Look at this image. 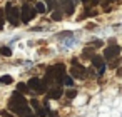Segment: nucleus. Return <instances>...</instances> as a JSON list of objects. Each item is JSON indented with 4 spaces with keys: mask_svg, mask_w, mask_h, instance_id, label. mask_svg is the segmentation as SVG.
Listing matches in <instances>:
<instances>
[{
    "mask_svg": "<svg viewBox=\"0 0 122 117\" xmlns=\"http://www.w3.org/2000/svg\"><path fill=\"white\" fill-rule=\"evenodd\" d=\"M9 109H10L12 114H15V115H19V117H37L35 114L30 112L29 102L25 100V97H24L20 92H17V90L12 94V97H10V100H9Z\"/></svg>",
    "mask_w": 122,
    "mask_h": 117,
    "instance_id": "obj_1",
    "label": "nucleus"
},
{
    "mask_svg": "<svg viewBox=\"0 0 122 117\" xmlns=\"http://www.w3.org/2000/svg\"><path fill=\"white\" fill-rule=\"evenodd\" d=\"M5 17H7V20H9L14 27H17V25L20 24V10H17L10 2H9L7 7H5Z\"/></svg>",
    "mask_w": 122,
    "mask_h": 117,
    "instance_id": "obj_2",
    "label": "nucleus"
},
{
    "mask_svg": "<svg viewBox=\"0 0 122 117\" xmlns=\"http://www.w3.org/2000/svg\"><path fill=\"white\" fill-rule=\"evenodd\" d=\"M119 54H120V47L117 45V44H110L105 50H104V60H107V62H112V60H115L117 57H119Z\"/></svg>",
    "mask_w": 122,
    "mask_h": 117,
    "instance_id": "obj_3",
    "label": "nucleus"
},
{
    "mask_svg": "<svg viewBox=\"0 0 122 117\" xmlns=\"http://www.w3.org/2000/svg\"><path fill=\"white\" fill-rule=\"evenodd\" d=\"M35 9H32L29 4H24L22 5V10H20V22H24V24H29L34 17H35Z\"/></svg>",
    "mask_w": 122,
    "mask_h": 117,
    "instance_id": "obj_4",
    "label": "nucleus"
},
{
    "mask_svg": "<svg viewBox=\"0 0 122 117\" xmlns=\"http://www.w3.org/2000/svg\"><path fill=\"white\" fill-rule=\"evenodd\" d=\"M30 105H32V107H35V115H37V117H49L50 107H49L47 104H45L44 107H40V105H39V100L32 99V100H30Z\"/></svg>",
    "mask_w": 122,
    "mask_h": 117,
    "instance_id": "obj_5",
    "label": "nucleus"
},
{
    "mask_svg": "<svg viewBox=\"0 0 122 117\" xmlns=\"http://www.w3.org/2000/svg\"><path fill=\"white\" fill-rule=\"evenodd\" d=\"M92 65H94L95 69H99V70H97V75H99V77L104 75V72H105V60H104L102 55H94V57H92Z\"/></svg>",
    "mask_w": 122,
    "mask_h": 117,
    "instance_id": "obj_6",
    "label": "nucleus"
},
{
    "mask_svg": "<svg viewBox=\"0 0 122 117\" xmlns=\"http://www.w3.org/2000/svg\"><path fill=\"white\" fill-rule=\"evenodd\" d=\"M52 74H54V80L59 82V84H62V79H64V75H65V65H64V64L54 65V67H52Z\"/></svg>",
    "mask_w": 122,
    "mask_h": 117,
    "instance_id": "obj_7",
    "label": "nucleus"
},
{
    "mask_svg": "<svg viewBox=\"0 0 122 117\" xmlns=\"http://www.w3.org/2000/svg\"><path fill=\"white\" fill-rule=\"evenodd\" d=\"M29 89H32V90H35V92H39V94H44L45 90H47V87L42 84V80H39L37 77H32L30 80H29Z\"/></svg>",
    "mask_w": 122,
    "mask_h": 117,
    "instance_id": "obj_8",
    "label": "nucleus"
},
{
    "mask_svg": "<svg viewBox=\"0 0 122 117\" xmlns=\"http://www.w3.org/2000/svg\"><path fill=\"white\" fill-rule=\"evenodd\" d=\"M60 7H62L64 14L72 15L74 10H75V2H74V0H60Z\"/></svg>",
    "mask_w": 122,
    "mask_h": 117,
    "instance_id": "obj_9",
    "label": "nucleus"
},
{
    "mask_svg": "<svg viewBox=\"0 0 122 117\" xmlns=\"http://www.w3.org/2000/svg\"><path fill=\"white\" fill-rule=\"evenodd\" d=\"M62 87L60 85H55V87H50L49 90H47V95H49V99H54V100H57V99H60L62 97Z\"/></svg>",
    "mask_w": 122,
    "mask_h": 117,
    "instance_id": "obj_10",
    "label": "nucleus"
},
{
    "mask_svg": "<svg viewBox=\"0 0 122 117\" xmlns=\"http://www.w3.org/2000/svg\"><path fill=\"white\" fill-rule=\"evenodd\" d=\"M70 75H72V77H77V79H84V77L87 75V72H85V69H82V67H79V65H74V67L70 69Z\"/></svg>",
    "mask_w": 122,
    "mask_h": 117,
    "instance_id": "obj_11",
    "label": "nucleus"
},
{
    "mask_svg": "<svg viewBox=\"0 0 122 117\" xmlns=\"http://www.w3.org/2000/svg\"><path fill=\"white\" fill-rule=\"evenodd\" d=\"M12 82H14L12 75H2V77H0V85H10Z\"/></svg>",
    "mask_w": 122,
    "mask_h": 117,
    "instance_id": "obj_12",
    "label": "nucleus"
},
{
    "mask_svg": "<svg viewBox=\"0 0 122 117\" xmlns=\"http://www.w3.org/2000/svg\"><path fill=\"white\" fill-rule=\"evenodd\" d=\"M45 10H47V7H45L44 2H37L35 4V12L37 14H45Z\"/></svg>",
    "mask_w": 122,
    "mask_h": 117,
    "instance_id": "obj_13",
    "label": "nucleus"
},
{
    "mask_svg": "<svg viewBox=\"0 0 122 117\" xmlns=\"http://www.w3.org/2000/svg\"><path fill=\"white\" fill-rule=\"evenodd\" d=\"M62 84H64V85H67V87H72V85H74V77H72V75H64Z\"/></svg>",
    "mask_w": 122,
    "mask_h": 117,
    "instance_id": "obj_14",
    "label": "nucleus"
},
{
    "mask_svg": "<svg viewBox=\"0 0 122 117\" xmlns=\"http://www.w3.org/2000/svg\"><path fill=\"white\" fill-rule=\"evenodd\" d=\"M0 55L2 57H10L12 55V49L10 47H2L0 49Z\"/></svg>",
    "mask_w": 122,
    "mask_h": 117,
    "instance_id": "obj_15",
    "label": "nucleus"
},
{
    "mask_svg": "<svg viewBox=\"0 0 122 117\" xmlns=\"http://www.w3.org/2000/svg\"><path fill=\"white\" fill-rule=\"evenodd\" d=\"M62 14H64V12H62L60 9H57V10H54V12H52V19L59 22V20H62Z\"/></svg>",
    "mask_w": 122,
    "mask_h": 117,
    "instance_id": "obj_16",
    "label": "nucleus"
},
{
    "mask_svg": "<svg viewBox=\"0 0 122 117\" xmlns=\"http://www.w3.org/2000/svg\"><path fill=\"white\" fill-rule=\"evenodd\" d=\"M17 92H29V85H25L24 82L17 84Z\"/></svg>",
    "mask_w": 122,
    "mask_h": 117,
    "instance_id": "obj_17",
    "label": "nucleus"
},
{
    "mask_svg": "<svg viewBox=\"0 0 122 117\" xmlns=\"http://www.w3.org/2000/svg\"><path fill=\"white\" fill-rule=\"evenodd\" d=\"M65 95H67V97L72 100V99H75V95H77V90H75V89H69V90L65 92Z\"/></svg>",
    "mask_w": 122,
    "mask_h": 117,
    "instance_id": "obj_18",
    "label": "nucleus"
},
{
    "mask_svg": "<svg viewBox=\"0 0 122 117\" xmlns=\"http://www.w3.org/2000/svg\"><path fill=\"white\" fill-rule=\"evenodd\" d=\"M4 25H5V14L4 10H0V30H4Z\"/></svg>",
    "mask_w": 122,
    "mask_h": 117,
    "instance_id": "obj_19",
    "label": "nucleus"
},
{
    "mask_svg": "<svg viewBox=\"0 0 122 117\" xmlns=\"http://www.w3.org/2000/svg\"><path fill=\"white\" fill-rule=\"evenodd\" d=\"M45 7L47 9H55V2H57V0H45Z\"/></svg>",
    "mask_w": 122,
    "mask_h": 117,
    "instance_id": "obj_20",
    "label": "nucleus"
},
{
    "mask_svg": "<svg viewBox=\"0 0 122 117\" xmlns=\"http://www.w3.org/2000/svg\"><path fill=\"white\" fill-rule=\"evenodd\" d=\"M80 2L87 5V4H95V2H99V0H80Z\"/></svg>",
    "mask_w": 122,
    "mask_h": 117,
    "instance_id": "obj_21",
    "label": "nucleus"
},
{
    "mask_svg": "<svg viewBox=\"0 0 122 117\" xmlns=\"http://www.w3.org/2000/svg\"><path fill=\"white\" fill-rule=\"evenodd\" d=\"M94 45H95V47H102V40H95Z\"/></svg>",
    "mask_w": 122,
    "mask_h": 117,
    "instance_id": "obj_22",
    "label": "nucleus"
},
{
    "mask_svg": "<svg viewBox=\"0 0 122 117\" xmlns=\"http://www.w3.org/2000/svg\"><path fill=\"white\" fill-rule=\"evenodd\" d=\"M110 2H114V0H110Z\"/></svg>",
    "mask_w": 122,
    "mask_h": 117,
    "instance_id": "obj_23",
    "label": "nucleus"
}]
</instances>
